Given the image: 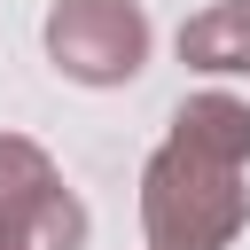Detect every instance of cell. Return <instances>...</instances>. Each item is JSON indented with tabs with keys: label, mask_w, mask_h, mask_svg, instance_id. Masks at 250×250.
I'll return each instance as SVG.
<instances>
[{
	"label": "cell",
	"mask_w": 250,
	"mask_h": 250,
	"mask_svg": "<svg viewBox=\"0 0 250 250\" xmlns=\"http://www.w3.org/2000/svg\"><path fill=\"white\" fill-rule=\"evenodd\" d=\"M250 172L211 164L180 141H156L141 164V234L148 250H234L250 227Z\"/></svg>",
	"instance_id": "cell-1"
},
{
	"label": "cell",
	"mask_w": 250,
	"mask_h": 250,
	"mask_svg": "<svg viewBox=\"0 0 250 250\" xmlns=\"http://www.w3.org/2000/svg\"><path fill=\"white\" fill-rule=\"evenodd\" d=\"M39 47H47V62L70 86L109 94V86H133L148 70L156 31H148V8L141 0H55L47 23H39Z\"/></svg>",
	"instance_id": "cell-2"
},
{
	"label": "cell",
	"mask_w": 250,
	"mask_h": 250,
	"mask_svg": "<svg viewBox=\"0 0 250 250\" xmlns=\"http://www.w3.org/2000/svg\"><path fill=\"white\" fill-rule=\"evenodd\" d=\"M164 141H180V148H195V156H211V164L250 172V102L227 94V86H203V94H188V102L172 109V133H164Z\"/></svg>",
	"instance_id": "cell-3"
},
{
	"label": "cell",
	"mask_w": 250,
	"mask_h": 250,
	"mask_svg": "<svg viewBox=\"0 0 250 250\" xmlns=\"http://www.w3.org/2000/svg\"><path fill=\"white\" fill-rule=\"evenodd\" d=\"M180 62L203 78H250V0H211L180 23Z\"/></svg>",
	"instance_id": "cell-4"
},
{
	"label": "cell",
	"mask_w": 250,
	"mask_h": 250,
	"mask_svg": "<svg viewBox=\"0 0 250 250\" xmlns=\"http://www.w3.org/2000/svg\"><path fill=\"white\" fill-rule=\"evenodd\" d=\"M86 203L70 195V188H47L39 203H23V211H8L0 219V250H86Z\"/></svg>",
	"instance_id": "cell-5"
},
{
	"label": "cell",
	"mask_w": 250,
	"mask_h": 250,
	"mask_svg": "<svg viewBox=\"0 0 250 250\" xmlns=\"http://www.w3.org/2000/svg\"><path fill=\"white\" fill-rule=\"evenodd\" d=\"M47 188H62V164H55L31 133H8V125H0V219L23 211V203H39Z\"/></svg>",
	"instance_id": "cell-6"
}]
</instances>
